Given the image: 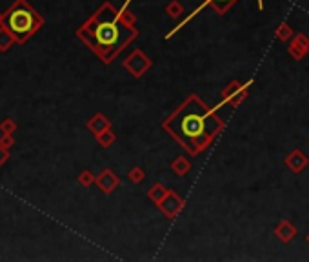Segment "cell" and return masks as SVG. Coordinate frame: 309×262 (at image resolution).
<instances>
[{"label":"cell","mask_w":309,"mask_h":262,"mask_svg":"<svg viewBox=\"0 0 309 262\" xmlns=\"http://www.w3.org/2000/svg\"><path fill=\"white\" fill-rule=\"evenodd\" d=\"M133 22V15H124V11H117L111 4H104L93 17H89V20H86L84 26L79 27L77 37L104 64H109L139 35Z\"/></svg>","instance_id":"6da1fadb"},{"label":"cell","mask_w":309,"mask_h":262,"mask_svg":"<svg viewBox=\"0 0 309 262\" xmlns=\"http://www.w3.org/2000/svg\"><path fill=\"white\" fill-rule=\"evenodd\" d=\"M222 127V120L215 117L196 95L189 96L164 122V129L191 155L208 148Z\"/></svg>","instance_id":"7a4b0ae2"},{"label":"cell","mask_w":309,"mask_h":262,"mask_svg":"<svg viewBox=\"0 0 309 262\" xmlns=\"http://www.w3.org/2000/svg\"><path fill=\"white\" fill-rule=\"evenodd\" d=\"M0 26L13 33L17 44H24L44 26V17L27 0H15L0 17Z\"/></svg>","instance_id":"3957f363"},{"label":"cell","mask_w":309,"mask_h":262,"mask_svg":"<svg viewBox=\"0 0 309 262\" xmlns=\"http://www.w3.org/2000/svg\"><path fill=\"white\" fill-rule=\"evenodd\" d=\"M96 184H98V188L104 193H111L118 186V179L109 170H104L100 173V177L96 179Z\"/></svg>","instance_id":"277c9868"},{"label":"cell","mask_w":309,"mask_h":262,"mask_svg":"<svg viewBox=\"0 0 309 262\" xmlns=\"http://www.w3.org/2000/svg\"><path fill=\"white\" fill-rule=\"evenodd\" d=\"M87 127H89V131H93L95 135H100L102 131L109 129V120L104 117V115L96 113L95 117H93L91 120L87 122Z\"/></svg>","instance_id":"5b68a950"},{"label":"cell","mask_w":309,"mask_h":262,"mask_svg":"<svg viewBox=\"0 0 309 262\" xmlns=\"http://www.w3.org/2000/svg\"><path fill=\"white\" fill-rule=\"evenodd\" d=\"M15 44H17V40H15L13 33L6 29L4 26H0V51H9Z\"/></svg>","instance_id":"8992f818"},{"label":"cell","mask_w":309,"mask_h":262,"mask_svg":"<svg viewBox=\"0 0 309 262\" xmlns=\"http://www.w3.org/2000/svg\"><path fill=\"white\" fill-rule=\"evenodd\" d=\"M140 58H142V53L136 51L126 60V68L131 71V73L135 75V77H140V73L144 71V68H140Z\"/></svg>","instance_id":"52a82bcc"},{"label":"cell","mask_w":309,"mask_h":262,"mask_svg":"<svg viewBox=\"0 0 309 262\" xmlns=\"http://www.w3.org/2000/svg\"><path fill=\"white\" fill-rule=\"evenodd\" d=\"M235 2L236 0H205V4H211L218 13H226L227 9L235 4Z\"/></svg>","instance_id":"ba28073f"},{"label":"cell","mask_w":309,"mask_h":262,"mask_svg":"<svg viewBox=\"0 0 309 262\" xmlns=\"http://www.w3.org/2000/svg\"><path fill=\"white\" fill-rule=\"evenodd\" d=\"M17 122H15L13 118H9V117H6V118H2V122H0V131L2 133H9V135H13L15 131H17Z\"/></svg>","instance_id":"9c48e42d"},{"label":"cell","mask_w":309,"mask_h":262,"mask_svg":"<svg viewBox=\"0 0 309 262\" xmlns=\"http://www.w3.org/2000/svg\"><path fill=\"white\" fill-rule=\"evenodd\" d=\"M96 140H98L104 148H108V146H111V142L115 140V135L109 129H106V131H102L100 135H96Z\"/></svg>","instance_id":"30bf717a"},{"label":"cell","mask_w":309,"mask_h":262,"mask_svg":"<svg viewBox=\"0 0 309 262\" xmlns=\"http://www.w3.org/2000/svg\"><path fill=\"white\" fill-rule=\"evenodd\" d=\"M93 175H91V171H82V173H80V177H79V182L82 184V186H89V184H93Z\"/></svg>","instance_id":"8fae6325"},{"label":"cell","mask_w":309,"mask_h":262,"mask_svg":"<svg viewBox=\"0 0 309 262\" xmlns=\"http://www.w3.org/2000/svg\"><path fill=\"white\" fill-rule=\"evenodd\" d=\"M0 144L4 146V148H11V146L15 144L13 135H9V133H2V137H0Z\"/></svg>","instance_id":"7c38bea8"},{"label":"cell","mask_w":309,"mask_h":262,"mask_svg":"<svg viewBox=\"0 0 309 262\" xmlns=\"http://www.w3.org/2000/svg\"><path fill=\"white\" fill-rule=\"evenodd\" d=\"M8 160H9V148H4V146L0 144V168L4 166Z\"/></svg>","instance_id":"4fadbf2b"},{"label":"cell","mask_w":309,"mask_h":262,"mask_svg":"<svg viewBox=\"0 0 309 262\" xmlns=\"http://www.w3.org/2000/svg\"><path fill=\"white\" fill-rule=\"evenodd\" d=\"M129 179H131V180H135V182H139V180L142 179V177H140V171H136V170H135V171H131V173H129Z\"/></svg>","instance_id":"5bb4252c"},{"label":"cell","mask_w":309,"mask_h":262,"mask_svg":"<svg viewBox=\"0 0 309 262\" xmlns=\"http://www.w3.org/2000/svg\"><path fill=\"white\" fill-rule=\"evenodd\" d=\"M0 17H2V13H0Z\"/></svg>","instance_id":"9a60e30c"}]
</instances>
